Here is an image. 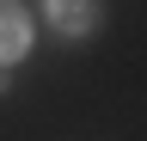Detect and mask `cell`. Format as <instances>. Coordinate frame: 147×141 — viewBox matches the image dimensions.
I'll return each instance as SVG.
<instances>
[{"label":"cell","instance_id":"obj_2","mask_svg":"<svg viewBox=\"0 0 147 141\" xmlns=\"http://www.w3.org/2000/svg\"><path fill=\"white\" fill-rule=\"evenodd\" d=\"M31 49V12L18 0H0V61H18Z\"/></svg>","mask_w":147,"mask_h":141},{"label":"cell","instance_id":"obj_1","mask_svg":"<svg viewBox=\"0 0 147 141\" xmlns=\"http://www.w3.org/2000/svg\"><path fill=\"white\" fill-rule=\"evenodd\" d=\"M43 19L61 37H86V31H98V0H43Z\"/></svg>","mask_w":147,"mask_h":141}]
</instances>
